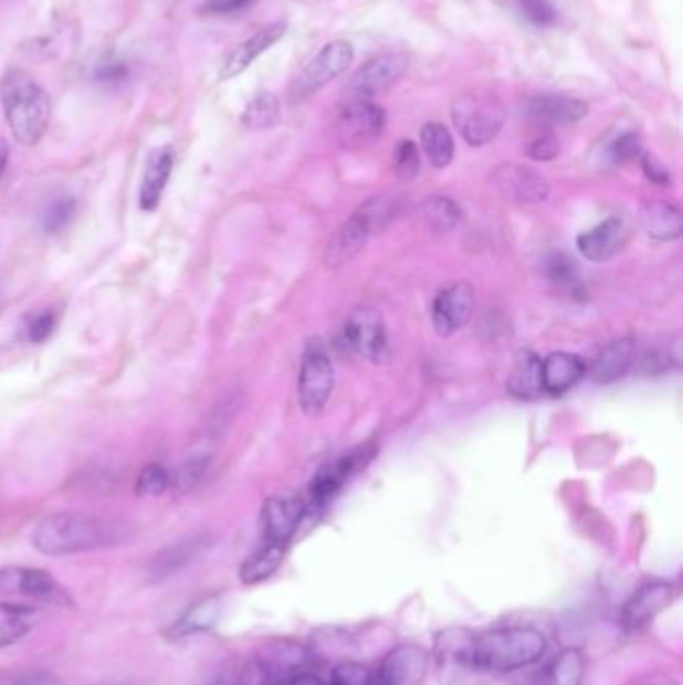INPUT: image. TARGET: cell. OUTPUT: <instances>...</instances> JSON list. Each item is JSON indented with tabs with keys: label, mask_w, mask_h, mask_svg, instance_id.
Listing matches in <instances>:
<instances>
[{
	"label": "cell",
	"mask_w": 683,
	"mask_h": 685,
	"mask_svg": "<svg viewBox=\"0 0 683 685\" xmlns=\"http://www.w3.org/2000/svg\"><path fill=\"white\" fill-rule=\"evenodd\" d=\"M130 537L128 525L83 514H54L44 517L32 531V546L51 557L76 556L93 549L113 547Z\"/></svg>",
	"instance_id": "obj_1"
},
{
	"label": "cell",
	"mask_w": 683,
	"mask_h": 685,
	"mask_svg": "<svg viewBox=\"0 0 683 685\" xmlns=\"http://www.w3.org/2000/svg\"><path fill=\"white\" fill-rule=\"evenodd\" d=\"M547 650L544 633L535 628H497L471 642V667L481 672H515L542 660Z\"/></svg>",
	"instance_id": "obj_2"
},
{
	"label": "cell",
	"mask_w": 683,
	"mask_h": 685,
	"mask_svg": "<svg viewBox=\"0 0 683 685\" xmlns=\"http://www.w3.org/2000/svg\"><path fill=\"white\" fill-rule=\"evenodd\" d=\"M0 101L14 139L32 147L43 139L51 123V98L22 71L7 73L0 83Z\"/></svg>",
	"instance_id": "obj_3"
},
{
	"label": "cell",
	"mask_w": 683,
	"mask_h": 685,
	"mask_svg": "<svg viewBox=\"0 0 683 685\" xmlns=\"http://www.w3.org/2000/svg\"><path fill=\"white\" fill-rule=\"evenodd\" d=\"M393 214V201L389 197H374L364 207H359L349 217V221L343 223L342 229L335 233L332 243L327 246L325 261L329 267H342L349 263L369 241V236L387 225V221Z\"/></svg>",
	"instance_id": "obj_4"
},
{
	"label": "cell",
	"mask_w": 683,
	"mask_h": 685,
	"mask_svg": "<svg viewBox=\"0 0 683 685\" xmlns=\"http://www.w3.org/2000/svg\"><path fill=\"white\" fill-rule=\"evenodd\" d=\"M451 117L461 137L471 147H483L500 135L507 118V108L497 95L487 91H473L453 101Z\"/></svg>",
	"instance_id": "obj_5"
},
{
	"label": "cell",
	"mask_w": 683,
	"mask_h": 685,
	"mask_svg": "<svg viewBox=\"0 0 683 685\" xmlns=\"http://www.w3.org/2000/svg\"><path fill=\"white\" fill-rule=\"evenodd\" d=\"M0 596L36 601L49 608L51 605L73 608L75 605L71 593L49 571L36 568L11 566V568L0 569Z\"/></svg>",
	"instance_id": "obj_6"
},
{
	"label": "cell",
	"mask_w": 683,
	"mask_h": 685,
	"mask_svg": "<svg viewBox=\"0 0 683 685\" xmlns=\"http://www.w3.org/2000/svg\"><path fill=\"white\" fill-rule=\"evenodd\" d=\"M335 376L333 363L325 345L315 339L305 347V354L301 359L300 393L301 409L307 415H317L327 405L332 397Z\"/></svg>",
	"instance_id": "obj_7"
},
{
	"label": "cell",
	"mask_w": 683,
	"mask_h": 685,
	"mask_svg": "<svg viewBox=\"0 0 683 685\" xmlns=\"http://www.w3.org/2000/svg\"><path fill=\"white\" fill-rule=\"evenodd\" d=\"M375 445H359L355 450L343 453L339 460L333 461L327 467H323L315 479L309 485V504L307 509H323L325 505L332 504L333 497L339 493L343 483L349 482L353 475L364 472L369 465V461L374 460Z\"/></svg>",
	"instance_id": "obj_8"
},
{
	"label": "cell",
	"mask_w": 683,
	"mask_h": 685,
	"mask_svg": "<svg viewBox=\"0 0 683 685\" xmlns=\"http://www.w3.org/2000/svg\"><path fill=\"white\" fill-rule=\"evenodd\" d=\"M385 125L387 117L383 108L365 98H347V103H343L337 113L335 133L343 145L361 147L379 139L383 135Z\"/></svg>",
	"instance_id": "obj_9"
},
{
	"label": "cell",
	"mask_w": 683,
	"mask_h": 685,
	"mask_svg": "<svg viewBox=\"0 0 683 685\" xmlns=\"http://www.w3.org/2000/svg\"><path fill=\"white\" fill-rule=\"evenodd\" d=\"M411 65V56L407 53H383L367 61L345 86L347 98H369L381 95L389 86L403 78Z\"/></svg>",
	"instance_id": "obj_10"
},
{
	"label": "cell",
	"mask_w": 683,
	"mask_h": 685,
	"mask_svg": "<svg viewBox=\"0 0 683 685\" xmlns=\"http://www.w3.org/2000/svg\"><path fill=\"white\" fill-rule=\"evenodd\" d=\"M353 46L347 41H332L311 59L293 83L295 97H309L342 76L353 63Z\"/></svg>",
	"instance_id": "obj_11"
},
{
	"label": "cell",
	"mask_w": 683,
	"mask_h": 685,
	"mask_svg": "<svg viewBox=\"0 0 683 685\" xmlns=\"http://www.w3.org/2000/svg\"><path fill=\"white\" fill-rule=\"evenodd\" d=\"M345 341L349 342L355 354L374 363H383L389 357L383 317L374 307L353 310L349 322L345 325Z\"/></svg>",
	"instance_id": "obj_12"
},
{
	"label": "cell",
	"mask_w": 683,
	"mask_h": 685,
	"mask_svg": "<svg viewBox=\"0 0 683 685\" xmlns=\"http://www.w3.org/2000/svg\"><path fill=\"white\" fill-rule=\"evenodd\" d=\"M307 514V504L297 493H277L263 505V536L269 544L287 547Z\"/></svg>",
	"instance_id": "obj_13"
},
{
	"label": "cell",
	"mask_w": 683,
	"mask_h": 685,
	"mask_svg": "<svg viewBox=\"0 0 683 685\" xmlns=\"http://www.w3.org/2000/svg\"><path fill=\"white\" fill-rule=\"evenodd\" d=\"M493 189L513 203H542L549 197V182L542 172L524 165H502L492 172Z\"/></svg>",
	"instance_id": "obj_14"
},
{
	"label": "cell",
	"mask_w": 683,
	"mask_h": 685,
	"mask_svg": "<svg viewBox=\"0 0 683 685\" xmlns=\"http://www.w3.org/2000/svg\"><path fill=\"white\" fill-rule=\"evenodd\" d=\"M256 657L261 664L265 665L275 685L283 684L293 675L315 670V664H317L309 647L293 640L267 642L261 647V652L256 653Z\"/></svg>",
	"instance_id": "obj_15"
},
{
	"label": "cell",
	"mask_w": 683,
	"mask_h": 685,
	"mask_svg": "<svg viewBox=\"0 0 683 685\" xmlns=\"http://www.w3.org/2000/svg\"><path fill=\"white\" fill-rule=\"evenodd\" d=\"M429 653L419 645H399L374 672V685H419L428 675Z\"/></svg>",
	"instance_id": "obj_16"
},
{
	"label": "cell",
	"mask_w": 683,
	"mask_h": 685,
	"mask_svg": "<svg viewBox=\"0 0 683 685\" xmlns=\"http://www.w3.org/2000/svg\"><path fill=\"white\" fill-rule=\"evenodd\" d=\"M675 588L668 581H652L638 589L630 601L623 605L621 621L626 630H640L655 620L662 611L668 610L675 600Z\"/></svg>",
	"instance_id": "obj_17"
},
{
	"label": "cell",
	"mask_w": 683,
	"mask_h": 685,
	"mask_svg": "<svg viewBox=\"0 0 683 685\" xmlns=\"http://www.w3.org/2000/svg\"><path fill=\"white\" fill-rule=\"evenodd\" d=\"M209 544H211L209 537L197 534V536L182 537L172 546L160 549L147 566V579L150 583H159V581L181 573L182 569L189 568L192 561L203 556L209 549Z\"/></svg>",
	"instance_id": "obj_18"
},
{
	"label": "cell",
	"mask_w": 683,
	"mask_h": 685,
	"mask_svg": "<svg viewBox=\"0 0 683 685\" xmlns=\"http://www.w3.org/2000/svg\"><path fill=\"white\" fill-rule=\"evenodd\" d=\"M475 297L467 283H455L441 291L433 301V327L439 335L448 337L460 331L470 322Z\"/></svg>",
	"instance_id": "obj_19"
},
{
	"label": "cell",
	"mask_w": 683,
	"mask_h": 685,
	"mask_svg": "<svg viewBox=\"0 0 683 685\" xmlns=\"http://www.w3.org/2000/svg\"><path fill=\"white\" fill-rule=\"evenodd\" d=\"M285 33H287V24L285 22H273V24L261 29L253 36H249L246 41L235 46L229 53V56L224 59L219 76L223 81H229V78H235V76L241 75L243 71H246L249 66L255 63V59H259L263 53H267L273 44L279 43Z\"/></svg>",
	"instance_id": "obj_20"
},
{
	"label": "cell",
	"mask_w": 683,
	"mask_h": 685,
	"mask_svg": "<svg viewBox=\"0 0 683 685\" xmlns=\"http://www.w3.org/2000/svg\"><path fill=\"white\" fill-rule=\"evenodd\" d=\"M524 113L534 123L554 127L581 120L588 115V105L579 98L566 95H539L525 101Z\"/></svg>",
	"instance_id": "obj_21"
},
{
	"label": "cell",
	"mask_w": 683,
	"mask_h": 685,
	"mask_svg": "<svg viewBox=\"0 0 683 685\" xmlns=\"http://www.w3.org/2000/svg\"><path fill=\"white\" fill-rule=\"evenodd\" d=\"M626 241H628L626 223L618 217H611L596 229L577 236V249L588 261L601 263L616 257L626 245Z\"/></svg>",
	"instance_id": "obj_22"
},
{
	"label": "cell",
	"mask_w": 683,
	"mask_h": 685,
	"mask_svg": "<svg viewBox=\"0 0 683 685\" xmlns=\"http://www.w3.org/2000/svg\"><path fill=\"white\" fill-rule=\"evenodd\" d=\"M221 613H223V601L217 596L195 601L179 620L172 621L171 625L165 630V637L177 642V640H185L197 633L209 632L217 625Z\"/></svg>",
	"instance_id": "obj_23"
},
{
	"label": "cell",
	"mask_w": 683,
	"mask_h": 685,
	"mask_svg": "<svg viewBox=\"0 0 683 685\" xmlns=\"http://www.w3.org/2000/svg\"><path fill=\"white\" fill-rule=\"evenodd\" d=\"M586 376V363L574 354H554L542 361V387L551 396H564Z\"/></svg>",
	"instance_id": "obj_24"
},
{
	"label": "cell",
	"mask_w": 683,
	"mask_h": 685,
	"mask_svg": "<svg viewBox=\"0 0 683 685\" xmlns=\"http://www.w3.org/2000/svg\"><path fill=\"white\" fill-rule=\"evenodd\" d=\"M43 620V611L29 603L0 601V647L21 642Z\"/></svg>",
	"instance_id": "obj_25"
},
{
	"label": "cell",
	"mask_w": 683,
	"mask_h": 685,
	"mask_svg": "<svg viewBox=\"0 0 683 685\" xmlns=\"http://www.w3.org/2000/svg\"><path fill=\"white\" fill-rule=\"evenodd\" d=\"M635 361V347L630 339L609 342L599 351L591 365V379L601 386H608L626 376Z\"/></svg>",
	"instance_id": "obj_26"
},
{
	"label": "cell",
	"mask_w": 683,
	"mask_h": 685,
	"mask_svg": "<svg viewBox=\"0 0 683 685\" xmlns=\"http://www.w3.org/2000/svg\"><path fill=\"white\" fill-rule=\"evenodd\" d=\"M172 162H175V157H172V150L169 147H160V149L150 152L143 185H140V207L145 211L157 209L162 191L167 187V181L171 177Z\"/></svg>",
	"instance_id": "obj_27"
},
{
	"label": "cell",
	"mask_w": 683,
	"mask_h": 685,
	"mask_svg": "<svg viewBox=\"0 0 683 685\" xmlns=\"http://www.w3.org/2000/svg\"><path fill=\"white\" fill-rule=\"evenodd\" d=\"M641 226L648 235L660 241H673L682 235V213L673 204L653 201L641 207Z\"/></svg>",
	"instance_id": "obj_28"
},
{
	"label": "cell",
	"mask_w": 683,
	"mask_h": 685,
	"mask_svg": "<svg viewBox=\"0 0 683 685\" xmlns=\"http://www.w3.org/2000/svg\"><path fill=\"white\" fill-rule=\"evenodd\" d=\"M507 389L512 396L519 399H535L544 391L542 387V361L539 357L529 351H522L515 359L512 376L507 381Z\"/></svg>",
	"instance_id": "obj_29"
},
{
	"label": "cell",
	"mask_w": 683,
	"mask_h": 685,
	"mask_svg": "<svg viewBox=\"0 0 683 685\" xmlns=\"http://www.w3.org/2000/svg\"><path fill=\"white\" fill-rule=\"evenodd\" d=\"M285 549L287 547L265 541V546L256 549L253 556L246 557L245 563L241 566V571H239L241 581L245 586H256V583L267 581L281 568L283 557H285Z\"/></svg>",
	"instance_id": "obj_30"
},
{
	"label": "cell",
	"mask_w": 683,
	"mask_h": 685,
	"mask_svg": "<svg viewBox=\"0 0 683 685\" xmlns=\"http://www.w3.org/2000/svg\"><path fill=\"white\" fill-rule=\"evenodd\" d=\"M586 675V657L577 647L559 653L545 670L542 685H581Z\"/></svg>",
	"instance_id": "obj_31"
},
{
	"label": "cell",
	"mask_w": 683,
	"mask_h": 685,
	"mask_svg": "<svg viewBox=\"0 0 683 685\" xmlns=\"http://www.w3.org/2000/svg\"><path fill=\"white\" fill-rule=\"evenodd\" d=\"M421 145L428 155L429 162L438 169H445L449 162L453 161L455 145L453 137L445 125L441 123H428L421 129Z\"/></svg>",
	"instance_id": "obj_32"
},
{
	"label": "cell",
	"mask_w": 683,
	"mask_h": 685,
	"mask_svg": "<svg viewBox=\"0 0 683 685\" xmlns=\"http://www.w3.org/2000/svg\"><path fill=\"white\" fill-rule=\"evenodd\" d=\"M217 685H275L273 677L269 675L265 665L259 662V657L235 660L223 667V672L217 677Z\"/></svg>",
	"instance_id": "obj_33"
},
{
	"label": "cell",
	"mask_w": 683,
	"mask_h": 685,
	"mask_svg": "<svg viewBox=\"0 0 683 685\" xmlns=\"http://www.w3.org/2000/svg\"><path fill=\"white\" fill-rule=\"evenodd\" d=\"M249 129H271L279 123V101L271 93H259L243 113Z\"/></svg>",
	"instance_id": "obj_34"
},
{
	"label": "cell",
	"mask_w": 683,
	"mask_h": 685,
	"mask_svg": "<svg viewBox=\"0 0 683 685\" xmlns=\"http://www.w3.org/2000/svg\"><path fill=\"white\" fill-rule=\"evenodd\" d=\"M429 225L433 226L439 233L453 231L461 221L460 204L451 201L448 197H431L423 204Z\"/></svg>",
	"instance_id": "obj_35"
},
{
	"label": "cell",
	"mask_w": 683,
	"mask_h": 685,
	"mask_svg": "<svg viewBox=\"0 0 683 685\" xmlns=\"http://www.w3.org/2000/svg\"><path fill=\"white\" fill-rule=\"evenodd\" d=\"M171 487V473L160 463H150L137 479V493L140 497H159Z\"/></svg>",
	"instance_id": "obj_36"
},
{
	"label": "cell",
	"mask_w": 683,
	"mask_h": 685,
	"mask_svg": "<svg viewBox=\"0 0 683 685\" xmlns=\"http://www.w3.org/2000/svg\"><path fill=\"white\" fill-rule=\"evenodd\" d=\"M207 467H209L207 455H195L191 460L185 461L175 475H171V487L179 493L191 492L192 487H197L203 479Z\"/></svg>",
	"instance_id": "obj_37"
},
{
	"label": "cell",
	"mask_w": 683,
	"mask_h": 685,
	"mask_svg": "<svg viewBox=\"0 0 683 685\" xmlns=\"http://www.w3.org/2000/svg\"><path fill=\"white\" fill-rule=\"evenodd\" d=\"M419 150L413 140L403 139L393 149V169L401 181H413L419 172Z\"/></svg>",
	"instance_id": "obj_38"
},
{
	"label": "cell",
	"mask_w": 683,
	"mask_h": 685,
	"mask_svg": "<svg viewBox=\"0 0 683 685\" xmlns=\"http://www.w3.org/2000/svg\"><path fill=\"white\" fill-rule=\"evenodd\" d=\"M76 211V201L73 197H59L49 204L43 213V226L46 233H59L71 223Z\"/></svg>",
	"instance_id": "obj_39"
},
{
	"label": "cell",
	"mask_w": 683,
	"mask_h": 685,
	"mask_svg": "<svg viewBox=\"0 0 683 685\" xmlns=\"http://www.w3.org/2000/svg\"><path fill=\"white\" fill-rule=\"evenodd\" d=\"M680 361V355L673 351L672 347H645L643 354L640 357L641 371L650 373V376H658L663 371H670L673 365H677Z\"/></svg>",
	"instance_id": "obj_40"
},
{
	"label": "cell",
	"mask_w": 683,
	"mask_h": 685,
	"mask_svg": "<svg viewBox=\"0 0 683 685\" xmlns=\"http://www.w3.org/2000/svg\"><path fill=\"white\" fill-rule=\"evenodd\" d=\"M517 9L535 27L556 24V7L549 0H517Z\"/></svg>",
	"instance_id": "obj_41"
},
{
	"label": "cell",
	"mask_w": 683,
	"mask_h": 685,
	"mask_svg": "<svg viewBox=\"0 0 683 685\" xmlns=\"http://www.w3.org/2000/svg\"><path fill=\"white\" fill-rule=\"evenodd\" d=\"M329 685H374V672L365 665L343 664L333 670Z\"/></svg>",
	"instance_id": "obj_42"
},
{
	"label": "cell",
	"mask_w": 683,
	"mask_h": 685,
	"mask_svg": "<svg viewBox=\"0 0 683 685\" xmlns=\"http://www.w3.org/2000/svg\"><path fill=\"white\" fill-rule=\"evenodd\" d=\"M611 159L613 162H630L635 161V159H640L641 155H643V150H641L640 139H638V135H633V133H626L623 137L616 140L613 145H611Z\"/></svg>",
	"instance_id": "obj_43"
},
{
	"label": "cell",
	"mask_w": 683,
	"mask_h": 685,
	"mask_svg": "<svg viewBox=\"0 0 683 685\" xmlns=\"http://www.w3.org/2000/svg\"><path fill=\"white\" fill-rule=\"evenodd\" d=\"M547 275L556 283H574L577 278L576 261L557 253L547 261Z\"/></svg>",
	"instance_id": "obj_44"
},
{
	"label": "cell",
	"mask_w": 683,
	"mask_h": 685,
	"mask_svg": "<svg viewBox=\"0 0 683 685\" xmlns=\"http://www.w3.org/2000/svg\"><path fill=\"white\" fill-rule=\"evenodd\" d=\"M527 155L534 161H551V159H556L557 155H559V140L551 133H545L542 137H537V139L529 143Z\"/></svg>",
	"instance_id": "obj_45"
},
{
	"label": "cell",
	"mask_w": 683,
	"mask_h": 685,
	"mask_svg": "<svg viewBox=\"0 0 683 685\" xmlns=\"http://www.w3.org/2000/svg\"><path fill=\"white\" fill-rule=\"evenodd\" d=\"M54 329V317L51 313H41V315H36L31 323H29V327H27V331H29V339L32 342H43L51 337V333Z\"/></svg>",
	"instance_id": "obj_46"
},
{
	"label": "cell",
	"mask_w": 683,
	"mask_h": 685,
	"mask_svg": "<svg viewBox=\"0 0 683 685\" xmlns=\"http://www.w3.org/2000/svg\"><path fill=\"white\" fill-rule=\"evenodd\" d=\"M279 685H329V677H323L315 670L303 672V674L293 675Z\"/></svg>",
	"instance_id": "obj_47"
},
{
	"label": "cell",
	"mask_w": 683,
	"mask_h": 685,
	"mask_svg": "<svg viewBox=\"0 0 683 685\" xmlns=\"http://www.w3.org/2000/svg\"><path fill=\"white\" fill-rule=\"evenodd\" d=\"M641 165H643V169L648 172V177L652 179V181L660 182V185H668L670 182V175L665 169H662L660 165H655L652 157H648V155H641Z\"/></svg>",
	"instance_id": "obj_48"
},
{
	"label": "cell",
	"mask_w": 683,
	"mask_h": 685,
	"mask_svg": "<svg viewBox=\"0 0 683 685\" xmlns=\"http://www.w3.org/2000/svg\"><path fill=\"white\" fill-rule=\"evenodd\" d=\"M253 0H217L213 2L214 11H237V9H243L246 4H251Z\"/></svg>",
	"instance_id": "obj_49"
},
{
	"label": "cell",
	"mask_w": 683,
	"mask_h": 685,
	"mask_svg": "<svg viewBox=\"0 0 683 685\" xmlns=\"http://www.w3.org/2000/svg\"><path fill=\"white\" fill-rule=\"evenodd\" d=\"M9 155H11V149H9V143L0 137V175L4 172L7 169V162H9Z\"/></svg>",
	"instance_id": "obj_50"
}]
</instances>
